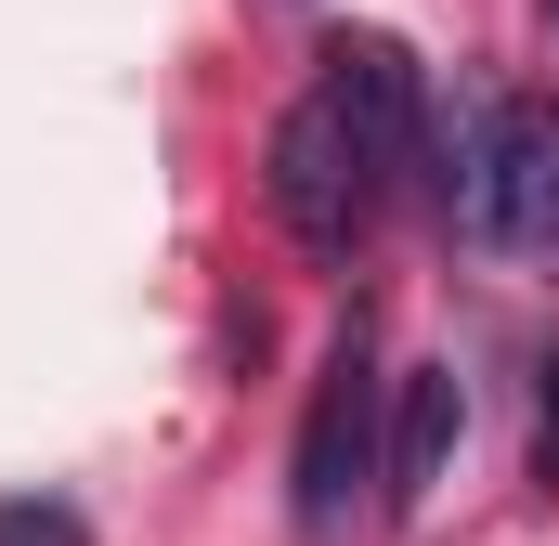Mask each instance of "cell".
I'll return each instance as SVG.
<instances>
[{
    "label": "cell",
    "mask_w": 559,
    "mask_h": 546,
    "mask_svg": "<svg viewBox=\"0 0 559 546\" xmlns=\"http://www.w3.org/2000/svg\"><path fill=\"white\" fill-rule=\"evenodd\" d=\"M325 92L352 105V131L378 143V169H391V182L417 169V143H429V92H417V66H404V39H378V26L325 39Z\"/></svg>",
    "instance_id": "4"
},
{
    "label": "cell",
    "mask_w": 559,
    "mask_h": 546,
    "mask_svg": "<svg viewBox=\"0 0 559 546\" xmlns=\"http://www.w3.org/2000/svg\"><path fill=\"white\" fill-rule=\"evenodd\" d=\"M442 209H455L468 248L559 261V105L455 92V105H442Z\"/></svg>",
    "instance_id": "1"
},
{
    "label": "cell",
    "mask_w": 559,
    "mask_h": 546,
    "mask_svg": "<svg viewBox=\"0 0 559 546\" xmlns=\"http://www.w3.org/2000/svg\"><path fill=\"white\" fill-rule=\"evenodd\" d=\"M378 339H365V312L325 339V378H312V416H299V455H286V508H299V534H352V508H365V482H378Z\"/></svg>",
    "instance_id": "3"
},
{
    "label": "cell",
    "mask_w": 559,
    "mask_h": 546,
    "mask_svg": "<svg viewBox=\"0 0 559 546\" xmlns=\"http://www.w3.org/2000/svg\"><path fill=\"white\" fill-rule=\"evenodd\" d=\"M261 195H274V222L312 248V261H352V248H365V222L391 209L378 143L352 131V105H338L325 79H312V92L274 118V143H261Z\"/></svg>",
    "instance_id": "2"
},
{
    "label": "cell",
    "mask_w": 559,
    "mask_h": 546,
    "mask_svg": "<svg viewBox=\"0 0 559 546\" xmlns=\"http://www.w3.org/2000/svg\"><path fill=\"white\" fill-rule=\"evenodd\" d=\"M534 468L559 482V365H547V404H534Z\"/></svg>",
    "instance_id": "6"
},
{
    "label": "cell",
    "mask_w": 559,
    "mask_h": 546,
    "mask_svg": "<svg viewBox=\"0 0 559 546\" xmlns=\"http://www.w3.org/2000/svg\"><path fill=\"white\" fill-rule=\"evenodd\" d=\"M455 429H468L455 365H404V378H391V455H378V495H391V508H429V495H442Z\"/></svg>",
    "instance_id": "5"
}]
</instances>
